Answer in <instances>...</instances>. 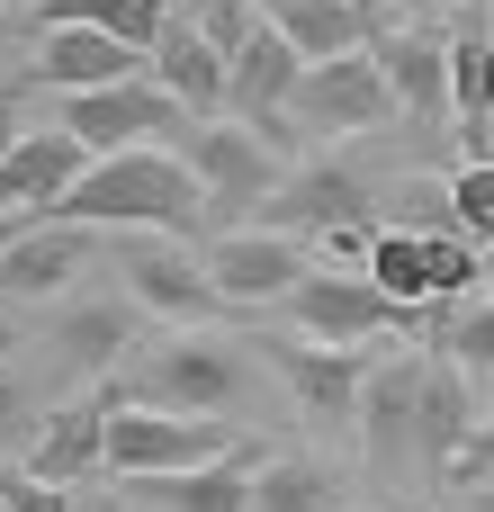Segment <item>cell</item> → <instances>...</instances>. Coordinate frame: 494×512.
<instances>
[{"mask_svg": "<svg viewBox=\"0 0 494 512\" xmlns=\"http://www.w3.org/2000/svg\"><path fill=\"white\" fill-rule=\"evenodd\" d=\"M54 225H153V234H180V243H198V225H207V189H198V171L180 162V153H117V162H90V180L54 207Z\"/></svg>", "mask_w": 494, "mask_h": 512, "instance_id": "6da1fadb", "label": "cell"}, {"mask_svg": "<svg viewBox=\"0 0 494 512\" xmlns=\"http://www.w3.org/2000/svg\"><path fill=\"white\" fill-rule=\"evenodd\" d=\"M243 387H252V360L225 342V333H171V342H153L144 360H135V378H126V396L153 414H180V423H234V405H243Z\"/></svg>", "mask_w": 494, "mask_h": 512, "instance_id": "7a4b0ae2", "label": "cell"}, {"mask_svg": "<svg viewBox=\"0 0 494 512\" xmlns=\"http://www.w3.org/2000/svg\"><path fill=\"white\" fill-rule=\"evenodd\" d=\"M108 396V477L126 486H153V477H189V468H216L234 459L252 432L234 423H180V414H144L126 387H99Z\"/></svg>", "mask_w": 494, "mask_h": 512, "instance_id": "3957f363", "label": "cell"}, {"mask_svg": "<svg viewBox=\"0 0 494 512\" xmlns=\"http://www.w3.org/2000/svg\"><path fill=\"white\" fill-rule=\"evenodd\" d=\"M252 360H270V369H279V387H288V405H297V423H306L315 441L360 432L369 387H378V369H369L360 351H324V342H297V333H261V342H252Z\"/></svg>", "mask_w": 494, "mask_h": 512, "instance_id": "277c9868", "label": "cell"}, {"mask_svg": "<svg viewBox=\"0 0 494 512\" xmlns=\"http://www.w3.org/2000/svg\"><path fill=\"white\" fill-rule=\"evenodd\" d=\"M180 162L198 171L216 234H243V225H252V207H270V198L288 189V162H279L252 126H225V117L189 126V135H180Z\"/></svg>", "mask_w": 494, "mask_h": 512, "instance_id": "5b68a950", "label": "cell"}, {"mask_svg": "<svg viewBox=\"0 0 494 512\" xmlns=\"http://www.w3.org/2000/svg\"><path fill=\"white\" fill-rule=\"evenodd\" d=\"M54 126L90 153V162H117V153H153V135H189V108L144 72V81H117V90H90V99H63Z\"/></svg>", "mask_w": 494, "mask_h": 512, "instance_id": "8992f818", "label": "cell"}, {"mask_svg": "<svg viewBox=\"0 0 494 512\" xmlns=\"http://www.w3.org/2000/svg\"><path fill=\"white\" fill-rule=\"evenodd\" d=\"M387 117H405V108H396V90H387L378 45H369V54H342V63H306V81H297V99H288V126H297L306 144H342V135H369V126H387Z\"/></svg>", "mask_w": 494, "mask_h": 512, "instance_id": "52a82bcc", "label": "cell"}, {"mask_svg": "<svg viewBox=\"0 0 494 512\" xmlns=\"http://www.w3.org/2000/svg\"><path fill=\"white\" fill-rule=\"evenodd\" d=\"M108 261H117L126 297H135L144 315L180 324V333H216V324L234 315V306L216 297L207 261H198V252H180V243H108Z\"/></svg>", "mask_w": 494, "mask_h": 512, "instance_id": "ba28073f", "label": "cell"}, {"mask_svg": "<svg viewBox=\"0 0 494 512\" xmlns=\"http://www.w3.org/2000/svg\"><path fill=\"white\" fill-rule=\"evenodd\" d=\"M288 324H297V342H324V351H351L360 333H432L441 315H405L387 288H369V279H351V270H315L297 297H288Z\"/></svg>", "mask_w": 494, "mask_h": 512, "instance_id": "9c48e42d", "label": "cell"}, {"mask_svg": "<svg viewBox=\"0 0 494 512\" xmlns=\"http://www.w3.org/2000/svg\"><path fill=\"white\" fill-rule=\"evenodd\" d=\"M198 261H207V279H216V297H225V306H288V297L315 279L306 243H297V234H279V225H243V234H216Z\"/></svg>", "mask_w": 494, "mask_h": 512, "instance_id": "30bf717a", "label": "cell"}, {"mask_svg": "<svg viewBox=\"0 0 494 512\" xmlns=\"http://www.w3.org/2000/svg\"><path fill=\"white\" fill-rule=\"evenodd\" d=\"M450 45L459 36H441V27H387L378 36V63H387V90H396V108H405V126L432 144L441 126H459V90H450Z\"/></svg>", "mask_w": 494, "mask_h": 512, "instance_id": "8fae6325", "label": "cell"}, {"mask_svg": "<svg viewBox=\"0 0 494 512\" xmlns=\"http://www.w3.org/2000/svg\"><path fill=\"white\" fill-rule=\"evenodd\" d=\"M261 225H279V234H360L369 225V171L360 162H342V153H324V162H306V171H288V189L261 207Z\"/></svg>", "mask_w": 494, "mask_h": 512, "instance_id": "7c38bea8", "label": "cell"}, {"mask_svg": "<svg viewBox=\"0 0 494 512\" xmlns=\"http://www.w3.org/2000/svg\"><path fill=\"white\" fill-rule=\"evenodd\" d=\"M360 459L369 477H423V351L414 360H387L378 387H369V414H360ZM432 486V477H423Z\"/></svg>", "mask_w": 494, "mask_h": 512, "instance_id": "4fadbf2b", "label": "cell"}, {"mask_svg": "<svg viewBox=\"0 0 494 512\" xmlns=\"http://www.w3.org/2000/svg\"><path fill=\"white\" fill-rule=\"evenodd\" d=\"M135 342H144V306H135L126 288H117V297H108V288H81V297H63L54 324H45V351H54L63 369H81V378H108Z\"/></svg>", "mask_w": 494, "mask_h": 512, "instance_id": "5bb4252c", "label": "cell"}, {"mask_svg": "<svg viewBox=\"0 0 494 512\" xmlns=\"http://www.w3.org/2000/svg\"><path fill=\"white\" fill-rule=\"evenodd\" d=\"M99 468H108V396H72V405H54V414L36 423V441H27V468H18V477H36V486L72 495V486H90Z\"/></svg>", "mask_w": 494, "mask_h": 512, "instance_id": "9a60e30c", "label": "cell"}, {"mask_svg": "<svg viewBox=\"0 0 494 512\" xmlns=\"http://www.w3.org/2000/svg\"><path fill=\"white\" fill-rule=\"evenodd\" d=\"M27 81H36V90H63V99H90V90L144 81V54H126V45H117V36H99V27H45V36H36Z\"/></svg>", "mask_w": 494, "mask_h": 512, "instance_id": "2e32d148", "label": "cell"}, {"mask_svg": "<svg viewBox=\"0 0 494 512\" xmlns=\"http://www.w3.org/2000/svg\"><path fill=\"white\" fill-rule=\"evenodd\" d=\"M153 81H162L189 117H216V108L234 99V63H225L216 36L198 27V0H180V18L162 27V45H153Z\"/></svg>", "mask_w": 494, "mask_h": 512, "instance_id": "e0dca14e", "label": "cell"}, {"mask_svg": "<svg viewBox=\"0 0 494 512\" xmlns=\"http://www.w3.org/2000/svg\"><path fill=\"white\" fill-rule=\"evenodd\" d=\"M81 180H90V153H81L63 126H36V135L0 162V216H54Z\"/></svg>", "mask_w": 494, "mask_h": 512, "instance_id": "ac0fdd59", "label": "cell"}, {"mask_svg": "<svg viewBox=\"0 0 494 512\" xmlns=\"http://www.w3.org/2000/svg\"><path fill=\"white\" fill-rule=\"evenodd\" d=\"M306 63H342V54H369L378 45V9L369 0H252Z\"/></svg>", "mask_w": 494, "mask_h": 512, "instance_id": "d6986e66", "label": "cell"}, {"mask_svg": "<svg viewBox=\"0 0 494 512\" xmlns=\"http://www.w3.org/2000/svg\"><path fill=\"white\" fill-rule=\"evenodd\" d=\"M261 468H270V441L252 432L234 459H216V468H189V477H153V486H135V495H144V504H162V512H252Z\"/></svg>", "mask_w": 494, "mask_h": 512, "instance_id": "ffe728a7", "label": "cell"}, {"mask_svg": "<svg viewBox=\"0 0 494 512\" xmlns=\"http://www.w3.org/2000/svg\"><path fill=\"white\" fill-rule=\"evenodd\" d=\"M450 90H459L468 162H494V27H486V18L459 27V45H450Z\"/></svg>", "mask_w": 494, "mask_h": 512, "instance_id": "44dd1931", "label": "cell"}, {"mask_svg": "<svg viewBox=\"0 0 494 512\" xmlns=\"http://www.w3.org/2000/svg\"><path fill=\"white\" fill-rule=\"evenodd\" d=\"M36 18H45V27H99V36H117L126 54L153 63V45H162V27L180 18V0H45Z\"/></svg>", "mask_w": 494, "mask_h": 512, "instance_id": "7402d4cb", "label": "cell"}, {"mask_svg": "<svg viewBox=\"0 0 494 512\" xmlns=\"http://www.w3.org/2000/svg\"><path fill=\"white\" fill-rule=\"evenodd\" d=\"M252 512H360V504L333 459H270L252 486Z\"/></svg>", "mask_w": 494, "mask_h": 512, "instance_id": "603a6c76", "label": "cell"}, {"mask_svg": "<svg viewBox=\"0 0 494 512\" xmlns=\"http://www.w3.org/2000/svg\"><path fill=\"white\" fill-rule=\"evenodd\" d=\"M360 279H369V288H387L405 315H441V306H432V234H405V225H396V234H378Z\"/></svg>", "mask_w": 494, "mask_h": 512, "instance_id": "cb8c5ba5", "label": "cell"}, {"mask_svg": "<svg viewBox=\"0 0 494 512\" xmlns=\"http://www.w3.org/2000/svg\"><path fill=\"white\" fill-rule=\"evenodd\" d=\"M432 351H450L459 378H494V306H450L432 324Z\"/></svg>", "mask_w": 494, "mask_h": 512, "instance_id": "d4e9b609", "label": "cell"}, {"mask_svg": "<svg viewBox=\"0 0 494 512\" xmlns=\"http://www.w3.org/2000/svg\"><path fill=\"white\" fill-rule=\"evenodd\" d=\"M477 279H486V252L450 225V234H432V306L450 315V306H477Z\"/></svg>", "mask_w": 494, "mask_h": 512, "instance_id": "484cf974", "label": "cell"}, {"mask_svg": "<svg viewBox=\"0 0 494 512\" xmlns=\"http://www.w3.org/2000/svg\"><path fill=\"white\" fill-rule=\"evenodd\" d=\"M441 198H450V216H459V234H468V243L486 252V243H494V162H459Z\"/></svg>", "mask_w": 494, "mask_h": 512, "instance_id": "4316f807", "label": "cell"}, {"mask_svg": "<svg viewBox=\"0 0 494 512\" xmlns=\"http://www.w3.org/2000/svg\"><path fill=\"white\" fill-rule=\"evenodd\" d=\"M486 477H494V405L477 414V441H468V459H459V477H450V486H459V495H477Z\"/></svg>", "mask_w": 494, "mask_h": 512, "instance_id": "83f0119b", "label": "cell"}, {"mask_svg": "<svg viewBox=\"0 0 494 512\" xmlns=\"http://www.w3.org/2000/svg\"><path fill=\"white\" fill-rule=\"evenodd\" d=\"M0 504L9 512H72V495H54V486H36V477H0Z\"/></svg>", "mask_w": 494, "mask_h": 512, "instance_id": "f1b7e54d", "label": "cell"}, {"mask_svg": "<svg viewBox=\"0 0 494 512\" xmlns=\"http://www.w3.org/2000/svg\"><path fill=\"white\" fill-rule=\"evenodd\" d=\"M27 423H36V396H27V387H18V378L0 369V441H18Z\"/></svg>", "mask_w": 494, "mask_h": 512, "instance_id": "f546056e", "label": "cell"}, {"mask_svg": "<svg viewBox=\"0 0 494 512\" xmlns=\"http://www.w3.org/2000/svg\"><path fill=\"white\" fill-rule=\"evenodd\" d=\"M18 144H27V126H18V90H9V81H0V162H9V153H18Z\"/></svg>", "mask_w": 494, "mask_h": 512, "instance_id": "4dcf8cb0", "label": "cell"}, {"mask_svg": "<svg viewBox=\"0 0 494 512\" xmlns=\"http://www.w3.org/2000/svg\"><path fill=\"white\" fill-rule=\"evenodd\" d=\"M468 512H494V477H486V486H477V495H468Z\"/></svg>", "mask_w": 494, "mask_h": 512, "instance_id": "1f68e13d", "label": "cell"}, {"mask_svg": "<svg viewBox=\"0 0 494 512\" xmlns=\"http://www.w3.org/2000/svg\"><path fill=\"white\" fill-rule=\"evenodd\" d=\"M207 9H252V0H207Z\"/></svg>", "mask_w": 494, "mask_h": 512, "instance_id": "d6a6232c", "label": "cell"}, {"mask_svg": "<svg viewBox=\"0 0 494 512\" xmlns=\"http://www.w3.org/2000/svg\"><path fill=\"white\" fill-rule=\"evenodd\" d=\"M0 9H45V0H0Z\"/></svg>", "mask_w": 494, "mask_h": 512, "instance_id": "836d02e7", "label": "cell"}, {"mask_svg": "<svg viewBox=\"0 0 494 512\" xmlns=\"http://www.w3.org/2000/svg\"><path fill=\"white\" fill-rule=\"evenodd\" d=\"M441 9H477V0H441Z\"/></svg>", "mask_w": 494, "mask_h": 512, "instance_id": "e575fe53", "label": "cell"}, {"mask_svg": "<svg viewBox=\"0 0 494 512\" xmlns=\"http://www.w3.org/2000/svg\"><path fill=\"white\" fill-rule=\"evenodd\" d=\"M9 342H18V333H0V351H9Z\"/></svg>", "mask_w": 494, "mask_h": 512, "instance_id": "d590c367", "label": "cell"}, {"mask_svg": "<svg viewBox=\"0 0 494 512\" xmlns=\"http://www.w3.org/2000/svg\"><path fill=\"white\" fill-rule=\"evenodd\" d=\"M360 512H378V504H360Z\"/></svg>", "mask_w": 494, "mask_h": 512, "instance_id": "8d00e7d4", "label": "cell"}]
</instances>
